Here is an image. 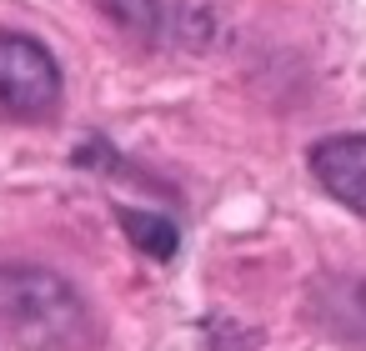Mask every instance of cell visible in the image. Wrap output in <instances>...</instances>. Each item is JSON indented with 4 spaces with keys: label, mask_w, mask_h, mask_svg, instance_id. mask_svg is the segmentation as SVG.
Here are the masks:
<instances>
[{
    "label": "cell",
    "mask_w": 366,
    "mask_h": 351,
    "mask_svg": "<svg viewBox=\"0 0 366 351\" xmlns=\"http://www.w3.org/2000/svg\"><path fill=\"white\" fill-rule=\"evenodd\" d=\"M0 326L21 346H66L81 336L86 311L81 296L51 271H0Z\"/></svg>",
    "instance_id": "obj_1"
},
{
    "label": "cell",
    "mask_w": 366,
    "mask_h": 351,
    "mask_svg": "<svg viewBox=\"0 0 366 351\" xmlns=\"http://www.w3.org/2000/svg\"><path fill=\"white\" fill-rule=\"evenodd\" d=\"M311 176L356 216H366V136H326L311 146Z\"/></svg>",
    "instance_id": "obj_3"
},
{
    "label": "cell",
    "mask_w": 366,
    "mask_h": 351,
    "mask_svg": "<svg viewBox=\"0 0 366 351\" xmlns=\"http://www.w3.org/2000/svg\"><path fill=\"white\" fill-rule=\"evenodd\" d=\"M61 106V71L31 36L0 31V121H46Z\"/></svg>",
    "instance_id": "obj_2"
},
{
    "label": "cell",
    "mask_w": 366,
    "mask_h": 351,
    "mask_svg": "<svg viewBox=\"0 0 366 351\" xmlns=\"http://www.w3.org/2000/svg\"><path fill=\"white\" fill-rule=\"evenodd\" d=\"M121 226L131 231V241L141 246V251H151L156 261H166L171 251H176V226L166 221V216H146V211H121Z\"/></svg>",
    "instance_id": "obj_4"
}]
</instances>
